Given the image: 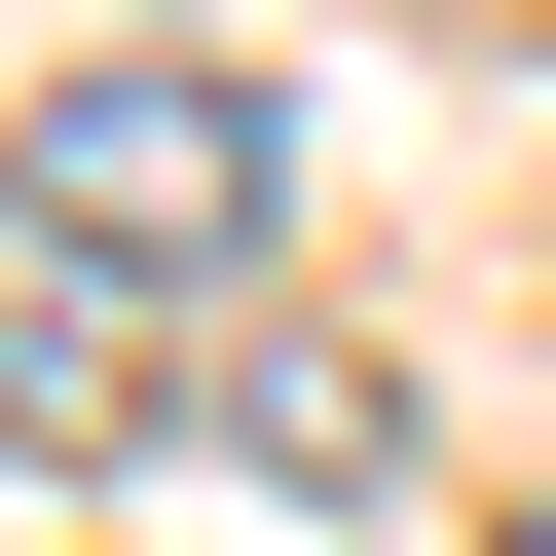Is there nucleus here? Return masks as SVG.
Here are the masks:
<instances>
[{
  "label": "nucleus",
  "instance_id": "f257e3e1",
  "mask_svg": "<svg viewBox=\"0 0 556 556\" xmlns=\"http://www.w3.org/2000/svg\"><path fill=\"white\" fill-rule=\"evenodd\" d=\"M38 223L112 298H260V260H298V112L186 75V38H112V75H38Z\"/></svg>",
  "mask_w": 556,
  "mask_h": 556
},
{
  "label": "nucleus",
  "instance_id": "f03ea898",
  "mask_svg": "<svg viewBox=\"0 0 556 556\" xmlns=\"http://www.w3.org/2000/svg\"><path fill=\"white\" fill-rule=\"evenodd\" d=\"M0 445H149V334H112L75 223H0Z\"/></svg>",
  "mask_w": 556,
  "mask_h": 556
},
{
  "label": "nucleus",
  "instance_id": "20e7f679",
  "mask_svg": "<svg viewBox=\"0 0 556 556\" xmlns=\"http://www.w3.org/2000/svg\"><path fill=\"white\" fill-rule=\"evenodd\" d=\"M519 556H556V519H519Z\"/></svg>",
  "mask_w": 556,
  "mask_h": 556
},
{
  "label": "nucleus",
  "instance_id": "7ed1b4c3",
  "mask_svg": "<svg viewBox=\"0 0 556 556\" xmlns=\"http://www.w3.org/2000/svg\"><path fill=\"white\" fill-rule=\"evenodd\" d=\"M223 445L298 482V519H408V371H371V334H260V371H223Z\"/></svg>",
  "mask_w": 556,
  "mask_h": 556
}]
</instances>
